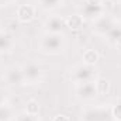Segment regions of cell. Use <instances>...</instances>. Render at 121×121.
I'll use <instances>...</instances> for the list:
<instances>
[{
  "label": "cell",
  "mask_w": 121,
  "mask_h": 121,
  "mask_svg": "<svg viewBox=\"0 0 121 121\" xmlns=\"http://www.w3.org/2000/svg\"><path fill=\"white\" fill-rule=\"evenodd\" d=\"M86 1H90V3H101V0H86Z\"/></svg>",
  "instance_id": "cb8c5ba5"
},
{
  "label": "cell",
  "mask_w": 121,
  "mask_h": 121,
  "mask_svg": "<svg viewBox=\"0 0 121 121\" xmlns=\"http://www.w3.org/2000/svg\"><path fill=\"white\" fill-rule=\"evenodd\" d=\"M26 113L30 116H37L39 113V104L37 100H28L26 104Z\"/></svg>",
  "instance_id": "e0dca14e"
},
{
  "label": "cell",
  "mask_w": 121,
  "mask_h": 121,
  "mask_svg": "<svg viewBox=\"0 0 121 121\" xmlns=\"http://www.w3.org/2000/svg\"><path fill=\"white\" fill-rule=\"evenodd\" d=\"M82 121H114L111 114V107L97 106V107H87L82 111L80 116Z\"/></svg>",
  "instance_id": "3957f363"
},
{
  "label": "cell",
  "mask_w": 121,
  "mask_h": 121,
  "mask_svg": "<svg viewBox=\"0 0 121 121\" xmlns=\"http://www.w3.org/2000/svg\"><path fill=\"white\" fill-rule=\"evenodd\" d=\"M14 121H37V118H35V116H30V114H27V113L24 111V113L18 114Z\"/></svg>",
  "instance_id": "ffe728a7"
},
{
  "label": "cell",
  "mask_w": 121,
  "mask_h": 121,
  "mask_svg": "<svg viewBox=\"0 0 121 121\" xmlns=\"http://www.w3.org/2000/svg\"><path fill=\"white\" fill-rule=\"evenodd\" d=\"M82 59H83L85 63H87V65H94V63L99 60V54H97L94 49H87V51L83 54Z\"/></svg>",
  "instance_id": "2e32d148"
},
{
  "label": "cell",
  "mask_w": 121,
  "mask_h": 121,
  "mask_svg": "<svg viewBox=\"0 0 121 121\" xmlns=\"http://www.w3.org/2000/svg\"><path fill=\"white\" fill-rule=\"evenodd\" d=\"M13 47V38L10 34L0 31V55L10 51V48Z\"/></svg>",
  "instance_id": "7c38bea8"
},
{
  "label": "cell",
  "mask_w": 121,
  "mask_h": 121,
  "mask_svg": "<svg viewBox=\"0 0 121 121\" xmlns=\"http://www.w3.org/2000/svg\"><path fill=\"white\" fill-rule=\"evenodd\" d=\"M52 121H70V118H69V116H66V114H56V116L52 118Z\"/></svg>",
  "instance_id": "44dd1931"
},
{
  "label": "cell",
  "mask_w": 121,
  "mask_h": 121,
  "mask_svg": "<svg viewBox=\"0 0 121 121\" xmlns=\"http://www.w3.org/2000/svg\"><path fill=\"white\" fill-rule=\"evenodd\" d=\"M97 94L99 93H97L94 82H86V83L76 85V96L82 101H93Z\"/></svg>",
  "instance_id": "8992f818"
},
{
  "label": "cell",
  "mask_w": 121,
  "mask_h": 121,
  "mask_svg": "<svg viewBox=\"0 0 121 121\" xmlns=\"http://www.w3.org/2000/svg\"><path fill=\"white\" fill-rule=\"evenodd\" d=\"M23 76H24V83L27 85H37L42 80V68L35 63V62H28L23 68Z\"/></svg>",
  "instance_id": "277c9868"
},
{
  "label": "cell",
  "mask_w": 121,
  "mask_h": 121,
  "mask_svg": "<svg viewBox=\"0 0 121 121\" xmlns=\"http://www.w3.org/2000/svg\"><path fill=\"white\" fill-rule=\"evenodd\" d=\"M13 1H14V0H0V6H1V7H3V6H10Z\"/></svg>",
  "instance_id": "603a6c76"
},
{
  "label": "cell",
  "mask_w": 121,
  "mask_h": 121,
  "mask_svg": "<svg viewBox=\"0 0 121 121\" xmlns=\"http://www.w3.org/2000/svg\"><path fill=\"white\" fill-rule=\"evenodd\" d=\"M94 85H96V89L99 94H108V91L111 90V83L107 80V79H96L94 80Z\"/></svg>",
  "instance_id": "4fadbf2b"
},
{
  "label": "cell",
  "mask_w": 121,
  "mask_h": 121,
  "mask_svg": "<svg viewBox=\"0 0 121 121\" xmlns=\"http://www.w3.org/2000/svg\"><path fill=\"white\" fill-rule=\"evenodd\" d=\"M38 3L44 10H54L62 6L63 0H38Z\"/></svg>",
  "instance_id": "9a60e30c"
},
{
  "label": "cell",
  "mask_w": 121,
  "mask_h": 121,
  "mask_svg": "<svg viewBox=\"0 0 121 121\" xmlns=\"http://www.w3.org/2000/svg\"><path fill=\"white\" fill-rule=\"evenodd\" d=\"M70 79L75 82V85L94 82L97 79V70H96L94 65H87V63L82 62L70 70Z\"/></svg>",
  "instance_id": "7a4b0ae2"
},
{
  "label": "cell",
  "mask_w": 121,
  "mask_h": 121,
  "mask_svg": "<svg viewBox=\"0 0 121 121\" xmlns=\"http://www.w3.org/2000/svg\"><path fill=\"white\" fill-rule=\"evenodd\" d=\"M106 38L111 45L121 47V23L117 21V24L110 30V32L106 35Z\"/></svg>",
  "instance_id": "8fae6325"
},
{
  "label": "cell",
  "mask_w": 121,
  "mask_h": 121,
  "mask_svg": "<svg viewBox=\"0 0 121 121\" xmlns=\"http://www.w3.org/2000/svg\"><path fill=\"white\" fill-rule=\"evenodd\" d=\"M116 24H117V21H116L111 16H108V14H101L100 17H97V18L94 20V23H93V31H94L96 34H99V35H104V37H106Z\"/></svg>",
  "instance_id": "5b68a950"
},
{
  "label": "cell",
  "mask_w": 121,
  "mask_h": 121,
  "mask_svg": "<svg viewBox=\"0 0 121 121\" xmlns=\"http://www.w3.org/2000/svg\"><path fill=\"white\" fill-rule=\"evenodd\" d=\"M103 4L101 3H90L85 0V4L82 6V16L85 18H90V20H96L97 17H100L103 14Z\"/></svg>",
  "instance_id": "9c48e42d"
},
{
  "label": "cell",
  "mask_w": 121,
  "mask_h": 121,
  "mask_svg": "<svg viewBox=\"0 0 121 121\" xmlns=\"http://www.w3.org/2000/svg\"><path fill=\"white\" fill-rule=\"evenodd\" d=\"M13 117L11 108L7 104H1L0 106V121H10Z\"/></svg>",
  "instance_id": "d6986e66"
},
{
  "label": "cell",
  "mask_w": 121,
  "mask_h": 121,
  "mask_svg": "<svg viewBox=\"0 0 121 121\" xmlns=\"http://www.w3.org/2000/svg\"><path fill=\"white\" fill-rule=\"evenodd\" d=\"M63 48H65V39H63L62 34L45 32L39 38V49L44 54L56 55L63 51Z\"/></svg>",
  "instance_id": "6da1fadb"
},
{
  "label": "cell",
  "mask_w": 121,
  "mask_h": 121,
  "mask_svg": "<svg viewBox=\"0 0 121 121\" xmlns=\"http://www.w3.org/2000/svg\"><path fill=\"white\" fill-rule=\"evenodd\" d=\"M110 107H111V114L114 117V121H121V99L116 100Z\"/></svg>",
  "instance_id": "ac0fdd59"
},
{
  "label": "cell",
  "mask_w": 121,
  "mask_h": 121,
  "mask_svg": "<svg viewBox=\"0 0 121 121\" xmlns=\"http://www.w3.org/2000/svg\"><path fill=\"white\" fill-rule=\"evenodd\" d=\"M66 26V20L63 17H60L58 14L51 16L45 20L44 23V30L45 32H52V34H62V31L65 30Z\"/></svg>",
  "instance_id": "ba28073f"
},
{
  "label": "cell",
  "mask_w": 121,
  "mask_h": 121,
  "mask_svg": "<svg viewBox=\"0 0 121 121\" xmlns=\"http://www.w3.org/2000/svg\"><path fill=\"white\" fill-rule=\"evenodd\" d=\"M6 100H7L6 91L3 90V89H0V106H1V104H6Z\"/></svg>",
  "instance_id": "7402d4cb"
},
{
  "label": "cell",
  "mask_w": 121,
  "mask_h": 121,
  "mask_svg": "<svg viewBox=\"0 0 121 121\" xmlns=\"http://www.w3.org/2000/svg\"><path fill=\"white\" fill-rule=\"evenodd\" d=\"M17 18L21 23H30L35 18V7L31 4H21L17 9Z\"/></svg>",
  "instance_id": "30bf717a"
},
{
  "label": "cell",
  "mask_w": 121,
  "mask_h": 121,
  "mask_svg": "<svg viewBox=\"0 0 121 121\" xmlns=\"http://www.w3.org/2000/svg\"><path fill=\"white\" fill-rule=\"evenodd\" d=\"M4 82L9 86H21L24 83V76H23V69L20 66H10L6 69L3 75Z\"/></svg>",
  "instance_id": "52a82bcc"
},
{
  "label": "cell",
  "mask_w": 121,
  "mask_h": 121,
  "mask_svg": "<svg viewBox=\"0 0 121 121\" xmlns=\"http://www.w3.org/2000/svg\"><path fill=\"white\" fill-rule=\"evenodd\" d=\"M113 1H121V0H113Z\"/></svg>",
  "instance_id": "d4e9b609"
},
{
  "label": "cell",
  "mask_w": 121,
  "mask_h": 121,
  "mask_svg": "<svg viewBox=\"0 0 121 121\" xmlns=\"http://www.w3.org/2000/svg\"><path fill=\"white\" fill-rule=\"evenodd\" d=\"M66 26L72 30H80L83 27V17L79 16V14H75V16H70L68 20H66Z\"/></svg>",
  "instance_id": "5bb4252c"
}]
</instances>
